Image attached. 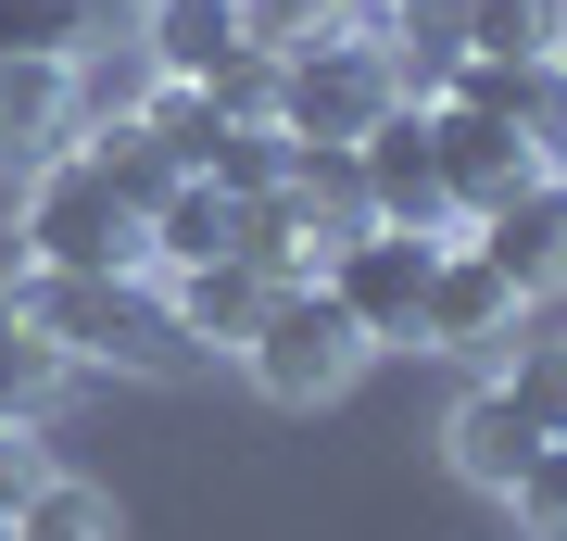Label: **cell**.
<instances>
[{
	"mask_svg": "<svg viewBox=\"0 0 567 541\" xmlns=\"http://www.w3.org/2000/svg\"><path fill=\"white\" fill-rule=\"evenodd\" d=\"M13 541H126V517H114L102 479H63V466H51V479L13 503Z\"/></svg>",
	"mask_w": 567,
	"mask_h": 541,
	"instance_id": "16",
	"label": "cell"
},
{
	"mask_svg": "<svg viewBox=\"0 0 567 541\" xmlns=\"http://www.w3.org/2000/svg\"><path fill=\"white\" fill-rule=\"evenodd\" d=\"M492 391H505L543 441H567V341H505V378Z\"/></svg>",
	"mask_w": 567,
	"mask_h": 541,
	"instance_id": "18",
	"label": "cell"
},
{
	"mask_svg": "<svg viewBox=\"0 0 567 541\" xmlns=\"http://www.w3.org/2000/svg\"><path fill=\"white\" fill-rule=\"evenodd\" d=\"M164 302H177L189 341L240 353V341H252V315L278 302V278H265V264H240V252H215V264H189V278H164Z\"/></svg>",
	"mask_w": 567,
	"mask_h": 541,
	"instance_id": "12",
	"label": "cell"
},
{
	"mask_svg": "<svg viewBox=\"0 0 567 541\" xmlns=\"http://www.w3.org/2000/svg\"><path fill=\"white\" fill-rule=\"evenodd\" d=\"M290 164H303V139H290L278 114H252V126H215L203 139V177L227 201H265V189H290Z\"/></svg>",
	"mask_w": 567,
	"mask_h": 541,
	"instance_id": "15",
	"label": "cell"
},
{
	"mask_svg": "<svg viewBox=\"0 0 567 541\" xmlns=\"http://www.w3.org/2000/svg\"><path fill=\"white\" fill-rule=\"evenodd\" d=\"M203 101H215V126H252V114H278V51H227L215 76H203Z\"/></svg>",
	"mask_w": 567,
	"mask_h": 541,
	"instance_id": "21",
	"label": "cell"
},
{
	"mask_svg": "<svg viewBox=\"0 0 567 541\" xmlns=\"http://www.w3.org/2000/svg\"><path fill=\"white\" fill-rule=\"evenodd\" d=\"M555 13L567 0H454V39L492 63H555Z\"/></svg>",
	"mask_w": 567,
	"mask_h": 541,
	"instance_id": "17",
	"label": "cell"
},
{
	"mask_svg": "<svg viewBox=\"0 0 567 541\" xmlns=\"http://www.w3.org/2000/svg\"><path fill=\"white\" fill-rule=\"evenodd\" d=\"M51 391H63V353H51L25 315H0V416L39 428V416H51Z\"/></svg>",
	"mask_w": 567,
	"mask_h": 541,
	"instance_id": "19",
	"label": "cell"
},
{
	"mask_svg": "<svg viewBox=\"0 0 567 541\" xmlns=\"http://www.w3.org/2000/svg\"><path fill=\"white\" fill-rule=\"evenodd\" d=\"M126 25H140V63H152V76H189V89H203L215 63L252 39V25H240V0H140Z\"/></svg>",
	"mask_w": 567,
	"mask_h": 541,
	"instance_id": "11",
	"label": "cell"
},
{
	"mask_svg": "<svg viewBox=\"0 0 567 541\" xmlns=\"http://www.w3.org/2000/svg\"><path fill=\"white\" fill-rule=\"evenodd\" d=\"M505 503H517V529H529V541H567V441L529 454L517 479H505Z\"/></svg>",
	"mask_w": 567,
	"mask_h": 541,
	"instance_id": "22",
	"label": "cell"
},
{
	"mask_svg": "<svg viewBox=\"0 0 567 541\" xmlns=\"http://www.w3.org/2000/svg\"><path fill=\"white\" fill-rule=\"evenodd\" d=\"M555 63H567V13H555Z\"/></svg>",
	"mask_w": 567,
	"mask_h": 541,
	"instance_id": "25",
	"label": "cell"
},
{
	"mask_svg": "<svg viewBox=\"0 0 567 541\" xmlns=\"http://www.w3.org/2000/svg\"><path fill=\"white\" fill-rule=\"evenodd\" d=\"M442 454H454V479H466V491H505V479H517V466H529V454H543V428H529V416H517V403H505V391H492V378H480V391H466V403H454V428H442Z\"/></svg>",
	"mask_w": 567,
	"mask_h": 541,
	"instance_id": "13",
	"label": "cell"
},
{
	"mask_svg": "<svg viewBox=\"0 0 567 541\" xmlns=\"http://www.w3.org/2000/svg\"><path fill=\"white\" fill-rule=\"evenodd\" d=\"M0 315H25L63 365H126V378H189V327L177 302H164V278H140V264H114V278H51V264H25L13 290H0Z\"/></svg>",
	"mask_w": 567,
	"mask_h": 541,
	"instance_id": "1",
	"label": "cell"
},
{
	"mask_svg": "<svg viewBox=\"0 0 567 541\" xmlns=\"http://www.w3.org/2000/svg\"><path fill=\"white\" fill-rule=\"evenodd\" d=\"M391 101H404V76H391V39H365V25H328V39L278 51V126H290V139L353 152Z\"/></svg>",
	"mask_w": 567,
	"mask_h": 541,
	"instance_id": "4",
	"label": "cell"
},
{
	"mask_svg": "<svg viewBox=\"0 0 567 541\" xmlns=\"http://www.w3.org/2000/svg\"><path fill=\"white\" fill-rule=\"evenodd\" d=\"M240 365H252V391H265V403L316 416V403H341V391H353V365H365V327L341 315V302H328V278H278V302L252 315Z\"/></svg>",
	"mask_w": 567,
	"mask_h": 541,
	"instance_id": "3",
	"label": "cell"
},
{
	"mask_svg": "<svg viewBox=\"0 0 567 541\" xmlns=\"http://www.w3.org/2000/svg\"><path fill=\"white\" fill-rule=\"evenodd\" d=\"M353 177H365V227H404V240H466L454 201H442V164H429V101H391L379 126L353 139Z\"/></svg>",
	"mask_w": 567,
	"mask_h": 541,
	"instance_id": "6",
	"label": "cell"
},
{
	"mask_svg": "<svg viewBox=\"0 0 567 541\" xmlns=\"http://www.w3.org/2000/svg\"><path fill=\"white\" fill-rule=\"evenodd\" d=\"M39 479H51V454H39V428H13V416H0V517H13V503L39 491Z\"/></svg>",
	"mask_w": 567,
	"mask_h": 541,
	"instance_id": "24",
	"label": "cell"
},
{
	"mask_svg": "<svg viewBox=\"0 0 567 541\" xmlns=\"http://www.w3.org/2000/svg\"><path fill=\"white\" fill-rule=\"evenodd\" d=\"M140 0H0V51H102Z\"/></svg>",
	"mask_w": 567,
	"mask_h": 541,
	"instance_id": "14",
	"label": "cell"
},
{
	"mask_svg": "<svg viewBox=\"0 0 567 541\" xmlns=\"http://www.w3.org/2000/svg\"><path fill=\"white\" fill-rule=\"evenodd\" d=\"M140 126H152V152L177 164V177H203V139H215V101L189 89V76H152V101H140Z\"/></svg>",
	"mask_w": 567,
	"mask_h": 541,
	"instance_id": "20",
	"label": "cell"
},
{
	"mask_svg": "<svg viewBox=\"0 0 567 541\" xmlns=\"http://www.w3.org/2000/svg\"><path fill=\"white\" fill-rule=\"evenodd\" d=\"M429 164H442V201H454V227H480L492 201H517L543 164H529V139L505 114H466V101H429Z\"/></svg>",
	"mask_w": 567,
	"mask_h": 541,
	"instance_id": "7",
	"label": "cell"
},
{
	"mask_svg": "<svg viewBox=\"0 0 567 541\" xmlns=\"http://www.w3.org/2000/svg\"><path fill=\"white\" fill-rule=\"evenodd\" d=\"M76 139V51H0V177H39Z\"/></svg>",
	"mask_w": 567,
	"mask_h": 541,
	"instance_id": "10",
	"label": "cell"
},
{
	"mask_svg": "<svg viewBox=\"0 0 567 541\" xmlns=\"http://www.w3.org/2000/svg\"><path fill=\"white\" fill-rule=\"evenodd\" d=\"M0 541H13V517H0Z\"/></svg>",
	"mask_w": 567,
	"mask_h": 541,
	"instance_id": "26",
	"label": "cell"
},
{
	"mask_svg": "<svg viewBox=\"0 0 567 541\" xmlns=\"http://www.w3.org/2000/svg\"><path fill=\"white\" fill-rule=\"evenodd\" d=\"M517 139H529V164H543V177H567V63H529Z\"/></svg>",
	"mask_w": 567,
	"mask_h": 541,
	"instance_id": "23",
	"label": "cell"
},
{
	"mask_svg": "<svg viewBox=\"0 0 567 541\" xmlns=\"http://www.w3.org/2000/svg\"><path fill=\"white\" fill-rule=\"evenodd\" d=\"M466 252H480L517 302H555L567 290V177H529L517 201H492V215L466 227Z\"/></svg>",
	"mask_w": 567,
	"mask_h": 541,
	"instance_id": "8",
	"label": "cell"
},
{
	"mask_svg": "<svg viewBox=\"0 0 567 541\" xmlns=\"http://www.w3.org/2000/svg\"><path fill=\"white\" fill-rule=\"evenodd\" d=\"M517 315H529V302H517L505 278H492V264L466 252V240H442V264H429V302H416V341H429V353L492 365V353L517 341Z\"/></svg>",
	"mask_w": 567,
	"mask_h": 541,
	"instance_id": "9",
	"label": "cell"
},
{
	"mask_svg": "<svg viewBox=\"0 0 567 541\" xmlns=\"http://www.w3.org/2000/svg\"><path fill=\"white\" fill-rule=\"evenodd\" d=\"M429 264H442V240H404V227H353V240H328V252H316V278H328V302L365 327V353H391V341H416Z\"/></svg>",
	"mask_w": 567,
	"mask_h": 541,
	"instance_id": "5",
	"label": "cell"
},
{
	"mask_svg": "<svg viewBox=\"0 0 567 541\" xmlns=\"http://www.w3.org/2000/svg\"><path fill=\"white\" fill-rule=\"evenodd\" d=\"M25 264H51V278H114V264H140V201L102 177V152L63 139L39 177H25Z\"/></svg>",
	"mask_w": 567,
	"mask_h": 541,
	"instance_id": "2",
	"label": "cell"
}]
</instances>
